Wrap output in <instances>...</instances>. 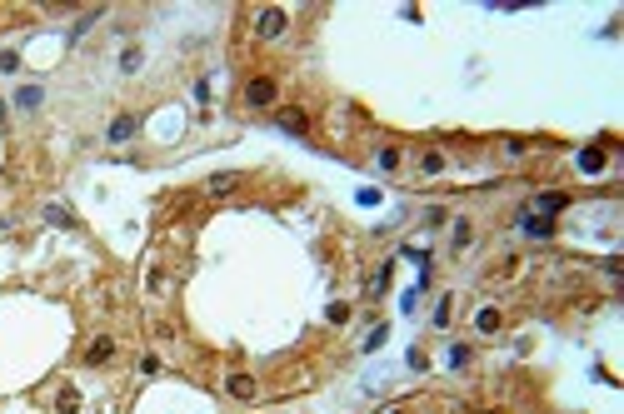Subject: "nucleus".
Instances as JSON below:
<instances>
[{
    "instance_id": "obj_11",
    "label": "nucleus",
    "mask_w": 624,
    "mask_h": 414,
    "mask_svg": "<svg viewBox=\"0 0 624 414\" xmlns=\"http://www.w3.org/2000/svg\"><path fill=\"white\" fill-rule=\"evenodd\" d=\"M439 170H444V155L430 150V155H425V175H439Z\"/></svg>"
},
{
    "instance_id": "obj_8",
    "label": "nucleus",
    "mask_w": 624,
    "mask_h": 414,
    "mask_svg": "<svg viewBox=\"0 0 624 414\" xmlns=\"http://www.w3.org/2000/svg\"><path fill=\"white\" fill-rule=\"evenodd\" d=\"M580 170L599 175V170H604V150H580Z\"/></svg>"
},
{
    "instance_id": "obj_10",
    "label": "nucleus",
    "mask_w": 624,
    "mask_h": 414,
    "mask_svg": "<svg viewBox=\"0 0 624 414\" xmlns=\"http://www.w3.org/2000/svg\"><path fill=\"white\" fill-rule=\"evenodd\" d=\"M225 190H235V175H215L210 180V195H225Z\"/></svg>"
},
{
    "instance_id": "obj_12",
    "label": "nucleus",
    "mask_w": 624,
    "mask_h": 414,
    "mask_svg": "<svg viewBox=\"0 0 624 414\" xmlns=\"http://www.w3.org/2000/svg\"><path fill=\"white\" fill-rule=\"evenodd\" d=\"M475 325L489 334V330H499V315H494V310H480V320H475Z\"/></svg>"
},
{
    "instance_id": "obj_2",
    "label": "nucleus",
    "mask_w": 624,
    "mask_h": 414,
    "mask_svg": "<svg viewBox=\"0 0 624 414\" xmlns=\"http://www.w3.org/2000/svg\"><path fill=\"white\" fill-rule=\"evenodd\" d=\"M280 30H285V11H280V6H265L260 20H255V35H260V40H275Z\"/></svg>"
},
{
    "instance_id": "obj_4",
    "label": "nucleus",
    "mask_w": 624,
    "mask_h": 414,
    "mask_svg": "<svg viewBox=\"0 0 624 414\" xmlns=\"http://www.w3.org/2000/svg\"><path fill=\"white\" fill-rule=\"evenodd\" d=\"M225 389H230L235 399H255V394H260V384H255L250 375H230V380H225Z\"/></svg>"
},
{
    "instance_id": "obj_5",
    "label": "nucleus",
    "mask_w": 624,
    "mask_h": 414,
    "mask_svg": "<svg viewBox=\"0 0 624 414\" xmlns=\"http://www.w3.org/2000/svg\"><path fill=\"white\" fill-rule=\"evenodd\" d=\"M110 354H116V339H105V334H100V339H90V349H85V365H105Z\"/></svg>"
},
{
    "instance_id": "obj_13",
    "label": "nucleus",
    "mask_w": 624,
    "mask_h": 414,
    "mask_svg": "<svg viewBox=\"0 0 624 414\" xmlns=\"http://www.w3.org/2000/svg\"><path fill=\"white\" fill-rule=\"evenodd\" d=\"M50 225H75V215H70V210H61V205H50Z\"/></svg>"
},
{
    "instance_id": "obj_15",
    "label": "nucleus",
    "mask_w": 624,
    "mask_h": 414,
    "mask_svg": "<svg viewBox=\"0 0 624 414\" xmlns=\"http://www.w3.org/2000/svg\"><path fill=\"white\" fill-rule=\"evenodd\" d=\"M389 414H405V409H389Z\"/></svg>"
},
{
    "instance_id": "obj_14",
    "label": "nucleus",
    "mask_w": 624,
    "mask_h": 414,
    "mask_svg": "<svg viewBox=\"0 0 624 414\" xmlns=\"http://www.w3.org/2000/svg\"><path fill=\"white\" fill-rule=\"evenodd\" d=\"M61 409H80V394L75 389H61Z\"/></svg>"
},
{
    "instance_id": "obj_3",
    "label": "nucleus",
    "mask_w": 624,
    "mask_h": 414,
    "mask_svg": "<svg viewBox=\"0 0 624 414\" xmlns=\"http://www.w3.org/2000/svg\"><path fill=\"white\" fill-rule=\"evenodd\" d=\"M130 135H135V115H116V120H110V135H105V140H110V145H125Z\"/></svg>"
},
{
    "instance_id": "obj_6",
    "label": "nucleus",
    "mask_w": 624,
    "mask_h": 414,
    "mask_svg": "<svg viewBox=\"0 0 624 414\" xmlns=\"http://www.w3.org/2000/svg\"><path fill=\"white\" fill-rule=\"evenodd\" d=\"M280 130L305 135V130H310V115H305V110H280Z\"/></svg>"
},
{
    "instance_id": "obj_1",
    "label": "nucleus",
    "mask_w": 624,
    "mask_h": 414,
    "mask_svg": "<svg viewBox=\"0 0 624 414\" xmlns=\"http://www.w3.org/2000/svg\"><path fill=\"white\" fill-rule=\"evenodd\" d=\"M275 95H280V90H275V80H270V75H255V80L245 85V100H250L255 110H265V105H275Z\"/></svg>"
},
{
    "instance_id": "obj_9",
    "label": "nucleus",
    "mask_w": 624,
    "mask_h": 414,
    "mask_svg": "<svg viewBox=\"0 0 624 414\" xmlns=\"http://www.w3.org/2000/svg\"><path fill=\"white\" fill-rule=\"evenodd\" d=\"M564 205H570V195H559V190L539 195V210H564Z\"/></svg>"
},
{
    "instance_id": "obj_7",
    "label": "nucleus",
    "mask_w": 624,
    "mask_h": 414,
    "mask_svg": "<svg viewBox=\"0 0 624 414\" xmlns=\"http://www.w3.org/2000/svg\"><path fill=\"white\" fill-rule=\"evenodd\" d=\"M40 95H45L40 85H20V90H15V105H20V110H35V105H40Z\"/></svg>"
}]
</instances>
